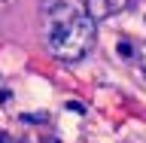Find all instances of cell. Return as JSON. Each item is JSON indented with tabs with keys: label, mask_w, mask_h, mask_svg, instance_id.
Returning a JSON list of instances; mask_svg holds the SVG:
<instances>
[{
	"label": "cell",
	"mask_w": 146,
	"mask_h": 143,
	"mask_svg": "<svg viewBox=\"0 0 146 143\" xmlns=\"http://www.w3.org/2000/svg\"><path fill=\"white\" fill-rule=\"evenodd\" d=\"M98 37L94 18L73 0H46L43 6V40L46 49L61 61H79L91 52Z\"/></svg>",
	"instance_id": "6da1fadb"
},
{
	"label": "cell",
	"mask_w": 146,
	"mask_h": 143,
	"mask_svg": "<svg viewBox=\"0 0 146 143\" xmlns=\"http://www.w3.org/2000/svg\"><path fill=\"white\" fill-rule=\"evenodd\" d=\"M122 6H125V0H85V12L94 21H104V18L116 15Z\"/></svg>",
	"instance_id": "7a4b0ae2"
},
{
	"label": "cell",
	"mask_w": 146,
	"mask_h": 143,
	"mask_svg": "<svg viewBox=\"0 0 146 143\" xmlns=\"http://www.w3.org/2000/svg\"><path fill=\"white\" fill-rule=\"evenodd\" d=\"M0 143H9V140H6V137H3V134H0Z\"/></svg>",
	"instance_id": "3957f363"
}]
</instances>
